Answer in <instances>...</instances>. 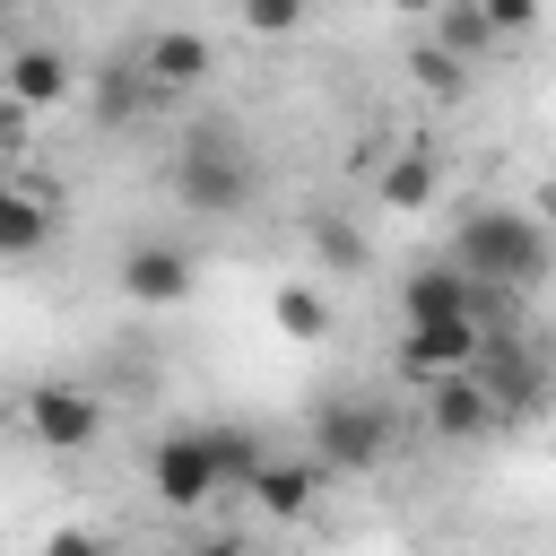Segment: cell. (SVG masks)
Listing matches in <instances>:
<instances>
[{"instance_id":"cell-1","label":"cell","mask_w":556,"mask_h":556,"mask_svg":"<svg viewBox=\"0 0 556 556\" xmlns=\"http://www.w3.org/2000/svg\"><path fill=\"white\" fill-rule=\"evenodd\" d=\"M547 226L530 217V208H513V200H486V208H469L460 226H452V269L478 287V295H521V287H539L547 278Z\"/></svg>"},{"instance_id":"cell-2","label":"cell","mask_w":556,"mask_h":556,"mask_svg":"<svg viewBox=\"0 0 556 556\" xmlns=\"http://www.w3.org/2000/svg\"><path fill=\"white\" fill-rule=\"evenodd\" d=\"M174 191H182V208H200V217H243L252 208V191H261V156H252V139L235 130V122H191L182 139H174Z\"/></svg>"},{"instance_id":"cell-3","label":"cell","mask_w":556,"mask_h":556,"mask_svg":"<svg viewBox=\"0 0 556 556\" xmlns=\"http://www.w3.org/2000/svg\"><path fill=\"white\" fill-rule=\"evenodd\" d=\"M382 452H391V408L382 400H321L313 408V460L330 478H365V469H382Z\"/></svg>"},{"instance_id":"cell-4","label":"cell","mask_w":556,"mask_h":556,"mask_svg":"<svg viewBox=\"0 0 556 556\" xmlns=\"http://www.w3.org/2000/svg\"><path fill=\"white\" fill-rule=\"evenodd\" d=\"M148 486H156V504H165V513H200V504L217 495L208 434H200V426H174V434L148 452Z\"/></svg>"},{"instance_id":"cell-5","label":"cell","mask_w":556,"mask_h":556,"mask_svg":"<svg viewBox=\"0 0 556 556\" xmlns=\"http://www.w3.org/2000/svg\"><path fill=\"white\" fill-rule=\"evenodd\" d=\"M478 356H486V321H434V330H400V374L408 382H460V374H478Z\"/></svg>"},{"instance_id":"cell-6","label":"cell","mask_w":556,"mask_h":556,"mask_svg":"<svg viewBox=\"0 0 556 556\" xmlns=\"http://www.w3.org/2000/svg\"><path fill=\"white\" fill-rule=\"evenodd\" d=\"M17 417H26V434H35L43 452H87V443L104 434V408H96L87 391H70V382H35V391L17 400Z\"/></svg>"},{"instance_id":"cell-7","label":"cell","mask_w":556,"mask_h":556,"mask_svg":"<svg viewBox=\"0 0 556 556\" xmlns=\"http://www.w3.org/2000/svg\"><path fill=\"white\" fill-rule=\"evenodd\" d=\"M400 313H408V330H434V321H486V295H478L452 261H426L417 278H400Z\"/></svg>"},{"instance_id":"cell-8","label":"cell","mask_w":556,"mask_h":556,"mask_svg":"<svg viewBox=\"0 0 556 556\" xmlns=\"http://www.w3.org/2000/svg\"><path fill=\"white\" fill-rule=\"evenodd\" d=\"M70 52L61 43H9V61H0V96L17 104V113H43V104H70Z\"/></svg>"},{"instance_id":"cell-9","label":"cell","mask_w":556,"mask_h":556,"mask_svg":"<svg viewBox=\"0 0 556 556\" xmlns=\"http://www.w3.org/2000/svg\"><path fill=\"white\" fill-rule=\"evenodd\" d=\"M139 70H148L156 96H191L208 78V35L200 26H156V35H139Z\"/></svg>"},{"instance_id":"cell-10","label":"cell","mask_w":556,"mask_h":556,"mask_svg":"<svg viewBox=\"0 0 556 556\" xmlns=\"http://www.w3.org/2000/svg\"><path fill=\"white\" fill-rule=\"evenodd\" d=\"M122 295L130 304H182L191 295V252L182 243H130L122 252Z\"/></svg>"},{"instance_id":"cell-11","label":"cell","mask_w":556,"mask_h":556,"mask_svg":"<svg viewBox=\"0 0 556 556\" xmlns=\"http://www.w3.org/2000/svg\"><path fill=\"white\" fill-rule=\"evenodd\" d=\"M200 434H208V460H217V495H252L261 469L278 460V452L261 443V426H243V417H208Z\"/></svg>"},{"instance_id":"cell-12","label":"cell","mask_w":556,"mask_h":556,"mask_svg":"<svg viewBox=\"0 0 556 556\" xmlns=\"http://www.w3.org/2000/svg\"><path fill=\"white\" fill-rule=\"evenodd\" d=\"M426 426H434L443 443H478L486 426H504V408L486 400L478 374H460V382H434V391H426Z\"/></svg>"},{"instance_id":"cell-13","label":"cell","mask_w":556,"mask_h":556,"mask_svg":"<svg viewBox=\"0 0 556 556\" xmlns=\"http://www.w3.org/2000/svg\"><path fill=\"white\" fill-rule=\"evenodd\" d=\"M87 104H96V122H104V130H122V122H139V113L156 104V87H148V70H139V52H122V61H104V70H87Z\"/></svg>"},{"instance_id":"cell-14","label":"cell","mask_w":556,"mask_h":556,"mask_svg":"<svg viewBox=\"0 0 556 556\" xmlns=\"http://www.w3.org/2000/svg\"><path fill=\"white\" fill-rule=\"evenodd\" d=\"M321 486H330V469L304 452V460H269V469H261V486H252V504H261L269 521H304V513L321 504Z\"/></svg>"},{"instance_id":"cell-15","label":"cell","mask_w":556,"mask_h":556,"mask_svg":"<svg viewBox=\"0 0 556 556\" xmlns=\"http://www.w3.org/2000/svg\"><path fill=\"white\" fill-rule=\"evenodd\" d=\"M478 382H486V400H495L504 417H521V408L539 400V365H530L513 339H486V356H478Z\"/></svg>"},{"instance_id":"cell-16","label":"cell","mask_w":556,"mask_h":556,"mask_svg":"<svg viewBox=\"0 0 556 556\" xmlns=\"http://www.w3.org/2000/svg\"><path fill=\"white\" fill-rule=\"evenodd\" d=\"M43 235H52V200L43 191H0V261H35L43 252Z\"/></svg>"},{"instance_id":"cell-17","label":"cell","mask_w":556,"mask_h":556,"mask_svg":"<svg viewBox=\"0 0 556 556\" xmlns=\"http://www.w3.org/2000/svg\"><path fill=\"white\" fill-rule=\"evenodd\" d=\"M374 191H382V208H434V191H443V165H434V156L408 139V148L382 165V182H374Z\"/></svg>"},{"instance_id":"cell-18","label":"cell","mask_w":556,"mask_h":556,"mask_svg":"<svg viewBox=\"0 0 556 556\" xmlns=\"http://www.w3.org/2000/svg\"><path fill=\"white\" fill-rule=\"evenodd\" d=\"M434 43H443L452 61H469V70H478L504 35H495V17H486V9H469V0H460V9H434Z\"/></svg>"},{"instance_id":"cell-19","label":"cell","mask_w":556,"mask_h":556,"mask_svg":"<svg viewBox=\"0 0 556 556\" xmlns=\"http://www.w3.org/2000/svg\"><path fill=\"white\" fill-rule=\"evenodd\" d=\"M304 243L321 269H365V235L339 217V208H304Z\"/></svg>"},{"instance_id":"cell-20","label":"cell","mask_w":556,"mask_h":556,"mask_svg":"<svg viewBox=\"0 0 556 556\" xmlns=\"http://www.w3.org/2000/svg\"><path fill=\"white\" fill-rule=\"evenodd\" d=\"M408 70H417V87H426V96H443V104H452V96H469V61H452L434 35L408 52Z\"/></svg>"},{"instance_id":"cell-21","label":"cell","mask_w":556,"mask_h":556,"mask_svg":"<svg viewBox=\"0 0 556 556\" xmlns=\"http://www.w3.org/2000/svg\"><path fill=\"white\" fill-rule=\"evenodd\" d=\"M269 313H278V330H287V339H321V330H330V313H321V295H313V287H278V304H269Z\"/></svg>"},{"instance_id":"cell-22","label":"cell","mask_w":556,"mask_h":556,"mask_svg":"<svg viewBox=\"0 0 556 556\" xmlns=\"http://www.w3.org/2000/svg\"><path fill=\"white\" fill-rule=\"evenodd\" d=\"M243 26H252V35H295V26H304V9H295V0H252V9H243Z\"/></svg>"},{"instance_id":"cell-23","label":"cell","mask_w":556,"mask_h":556,"mask_svg":"<svg viewBox=\"0 0 556 556\" xmlns=\"http://www.w3.org/2000/svg\"><path fill=\"white\" fill-rule=\"evenodd\" d=\"M43 556H113V547H104L96 530H52V539H43Z\"/></svg>"},{"instance_id":"cell-24","label":"cell","mask_w":556,"mask_h":556,"mask_svg":"<svg viewBox=\"0 0 556 556\" xmlns=\"http://www.w3.org/2000/svg\"><path fill=\"white\" fill-rule=\"evenodd\" d=\"M486 17H495V35H530V0H486Z\"/></svg>"},{"instance_id":"cell-25","label":"cell","mask_w":556,"mask_h":556,"mask_svg":"<svg viewBox=\"0 0 556 556\" xmlns=\"http://www.w3.org/2000/svg\"><path fill=\"white\" fill-rule=\"evenodd\" d=\"M182 556H252V547H243V539H235V530H217V539H191V547H182Z\"/></svg>"}]
</instances>
